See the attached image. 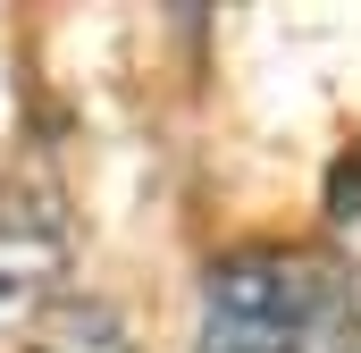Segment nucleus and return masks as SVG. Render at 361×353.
<instances>
[{
  "mask_svg": "<svg viewBox=\"0 0 361 353\" xmlns=\"http://www.w3.org/2000/svg\"><path fill=\"white\" fill-rule=\"evenodd\" d=\"M328 219H361V160H345L328 176Z\"/></svg>",
  "mask_w": 361,
  "mask_h": 353,
  "instance_id": "20e7f679",
  "label": "nucleus"
},
{
  "mask_svg": "<svg viewBox=\"0 0 361 353\" xmlns=\"http://www.w3.org/2000/svg\"><path fill=\"white\" fill-rule=\"evenodd\" d=\"M25 353H135V328L109 294H59L25 320Z\"/></svg>",
  "mask_w": 361,
  "mask_h": 353,
  "instance_id": "7ed1b4c3",
  "label": "nucleus"
},
{
  "mask_svg": "<svg viewBox=\"0 0 361 353\" xmlns=\"http://www.w3.org/2000/svg\"><path fill=\"white\" fill-rule=\"evenodd\" d=\"M68 269H76L68 185L42 169V160H25V169L0 176V328L51 311L68 294Z\"/></svg>",
  "mask_w": 361,
  "mask_h": 353,
  "instance_id": "f03ea898",
  "label": "nucleus"
},
{
  "mask_svg": "<svg viewBox=\"0 0 361 353\" xmlns=\"http://www.w3.org/2000/svg\"><path fill=\"white\" fill-rule=\"evenodd\" d=\"M193 353H361V261L328 244H244L210 261Z\"/></svg>",
  "mask_w": 361,
  "mask_h": 353,
  "instance_id": "f257e3e1",
  "label": "nucleus"
}]
</instances>
